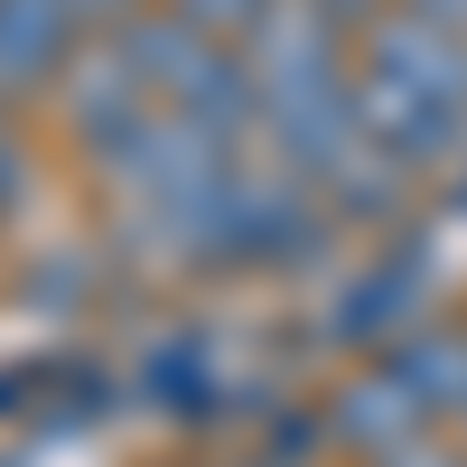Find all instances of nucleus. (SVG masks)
Listing matches in <instances>:
<instances>
[{"label": "nucleus", "instance_id": "10", "mask_svg": "<svg viewBox=\"0 0 467 467\" xmlns=\"http://www.w3.org/2000/svg\"><path fill=\"white\" fill-rule=\"evenodd\" d=\"M402 10H431V19H467V0H402Z\"/></svg>", "mask_w": 467, "mask_h": 467}, {"label": "nucleus", "instance_id": "6", "mask_svg": "<svg viewBox=\"0 0 467 467\" xmlns=\"http://www.w3.org/2000/svg\"><path fill=\"white\" fill-rule=\"evenodd\" d=\"M169 10H187V19H197V28H215V37H244V28L271 10V0H169Z\"/></svg>", "mask_w": 467, "mask_h": 467}, {"label": "nucleus", "instance_id": "3", "mask_svg": "<svg viewBox=\"0 0 467 467\" xmlns=\"http://www.w3.org/2000/svg\"><path fill=\"white\" fill-rule=\"evenodd\" d=\"M85 47V28H75L66 0H0V103H47L66 57Z\"/></svg>", "mask_w": 467, "mask_h": 467}, {"label": "nucleus", "instance_id": "7", "mask_svg": "<svg viewBox=\"0 0 467 467\" xmlns=\"http://www.w3.org/2000/svg\"><path fill=\"white\" fill-rule=\"evenodd\" d=\"M308 10H318V19H327V28L346 37V47H356V37H365V28H374L383 10H393V0H308Z\"/></svg>", "mask_w": 467, "mask_h": 467}, {"label": "nucleus", "instance_id": "1", "mask_svg": "<svg viewBox=\"0 0 467 467\" xmlns=\"http://www.w3.org/2000/svg\"><path fill=\"white\" fill-rule=\"evenodd\" d=\"M356 112L365 140L393 169H411L420 187L449 178L467 160V19H431V10H383L356 37Z\"/></svg>", "mask_w": 467, "mask_h": 467}, {"label": "nucleus", "instance_id": "2", "mask_svg": "<svg viewBox=\"0 0 467 467\" xmlns=\"http://www.w3.org/2000/svg\"><path fill=\"white\" fill-rule=\"evenodd\" d=\"M431 308H449V262H440V224L420 215L402 234H374V244H346L337 271L308 299V346L318 356H374L402 327H420Z\"/></svg>", "mask_w": 467, "mask_h": 467}, {"label": "nucleus", "instance_id": "5", "mask_svg": "<svg viewBox=\"0 0 467 467\" xmlns=\"http://www.w3.org/2000/svg\"><path fill=\"white\" fill-rule=\"evenodd\" d=\"M365 467H467V440H458V431H420V440L383 449V458H365Z\"/></svg>", "mask_w": 467, "mask_h": 467}, {"label": "nucleus", "instance_id": "11", "mask_svg": "<svg viewBox=\"0 0 467 467\" xmlns=\"http://www.w3.org/2000/svg\"><path fill=\"white\" fill-rule=\"evenodd\" d=\"M449 431H458V440H467V411H458V420H449Z\"/></svg>", "mask_w": 467, "mask_h": 467}, {"label": "nucleus", "instance_id": "4", "mask_svg": "<svg viewBox=\"0 0 467 467\" xmlns=\"http://www.w3.org/2000/svg\"><path fill=\"white\" fill-rule=\"evenodd\" d=\"M28 197H37V140L19 122V103H0V234L28 215Z\"/></svg>", "mask_w": 467, "mask_h": 467}, {"label": "nucleus", "instance_id": "8", "mask_svg": "<svg viewBox=\"0 0 467 467\" xmlns=\"http://www.w3.org/2000/svg\"><path fill=\"white\" fill-rule=\"evenodd\" d=\"M431 224H440V234H467V160H458L449 178H431Z\"/></svg>", "mask_w": 467, "mask_h": 467}, {"label": "nucleus", "instance_id": "9", "mask_svg": "<svg viewBox=\"0 0 467 467\" xmlns=\"http://www.w3.org/2000/svg\"><path fill=\"white\" fill-rule=\"evenodd\" d=\"M66 10H75V28H112V19H131V10H150V0H66Z\"/></svg>", "mask_w": 467, "mask_h": 467}]
</instances>
